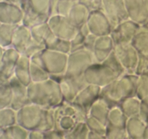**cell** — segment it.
Segmentation results:
<instances>
[{"mask_svg": "<svg viewBox=\"0 0 148 139\" xmlns=\"http://www.w3.org/2000/svg\"><path fill=\"white\" fill-rule=\"evenodd\" d=\"M43 134H44V139H66L64 134L55 129L44 132Z\"/></svg>", "mask_w": 148, "mask_h": 139, "instance_id": "f907efd6", "label": "cell"}, {"mask_svg": "<svg viewBox=\"0 0 148 139\" xmlns=\"http://www.w3.org/2000/svg\"><path fill=\"white\" fill-rule=\"evenodd\" d=\"M33 40L30 29L22 24L19 25L14 30L12 48L23 55Z\"/></svg>", "mask_w": 148, "mask_h": 139, "instance_id": "d6986e66", "label": "cell"}, {"mask_svg": "<svg viewBox=\"0 0 148 139\" xmlns=\"http://www.w3.org/2000/svg\"><path fill=\"white\" fill-rule=\"evenodd\" d=\"M143 139H148V125L147 126V128H146L145 133L144 135V138Z\"/></svg>", "mask_w": 148, "mask_h": 139, "instance_id": "6f0895ef", "label": "cell"}, {"mask_svg": "<svg viewBox=\"0 0 148 139\" xmlns=\"http://www.w3.org/2000/svg\"><path fill=\"white\" fill-rule=\"evenodd\" d=\"M3 83H4V82H1V80H0V85H1V84H3Z\"/></svg>", "mask_w": 148, "mask_h": 139, "instance_id": "94428289", "label": "cell"}, {"mask_svg": "<svg viewBox=\"0 0 148 139\" xmlns=\"http://www.w3.org/2000/svg\"><path fill=\"white\" fill-rule=\"evenodd\" d=\"M128 139H129V138H128Z\"/></svg>", "mask_w": 148, "mask_h": 139, "instance_id": "be15d7a7", "label": "cell"}, {"mask_svg": "<svg viewBox=\"0 0 148 139\" xmlns=\"http://www.w3.org/2000/svg\"><path fill=\"white\" fill-rule=\"evenodd\" d=\"M141 27L142 25L130 19H127L116 25L113 28L110 36L112 38L115 46L131 43L134 36Z\"/></svg>", "mask_w": 148, "mask_h": 139, "instance_id": "ba28073f", "label": "cell"}, {"mask_svg": "<svg viewBox=\"0 0 148 139\" xmlns=\"http://www.w3.org/2000/svg\"><path fill=\"white\" fill-rule=\"evenodd\" d=\"M105 136L106 139H128L126 128L106 125Z\"/></svg>", "mask_w": 148, "mask_h": 139, "instance_id": "ab89813d", "label": "cell"}, {"mask_svg": "<svg viewBox=\"0 0 148 139\" xmlns=\"http://www.w3.org/2000/svg\"><path fill=\"white\" fill-rule=\"evenodd\" d=\"M50 78L59 83L64 102L70 103L78 93L88 85L83 75L79 76H68L63 74L51 76Z\"/></svg>", "mask_w": 148, "mask_h": 139, "instance_id": "8992f818", "label": "cell"}, {"mask_svg": "<svg viewBox=\"0 0 148 139\" xmlns=\"http://www.w3.org/2000/svg\"><path fill=\"white\" fill-rule=\"evenodd\" d=\"M142 27H144V28H145V29H147V30H148V20L145 22L144 23V24L143 25H142Z\"/></svg>", "mask_w": 148, "mask_h": 139, "instance_id": "680465c9", "label": "cell"}, {"mask_svg": "<svg viewBox=\"0 0 148 139\" xmlns=\"http://www.w3.org/2000/svg\"><path fill=\"white\" fill-rule=\"evenodd\" d=\"M128 118L123 113L119 107H115L110 110L106 125L119 128H126Z\"/></svg>", "mask_w": 148, "mask_h": 139, "instance_id": "f546056e", "label": "cell"}, {"mask_svg": "<svg viewBox=\"0 0 148 139\" xmlns=\"http://www.w3.org/2000/svg\"><path fill=\"white\" fill-rule=\"evenodd\" d=\"M101 87L92 84H88L75 97L71 103L88 115L92 105L101 97Z\"/></svg>", "mask_w": 148, "mask_h": 139, "instance_id": "8fae6325", "label": "cell"}, {"mask_svg": "<svg viewBox=\"0 0 148 139\" xmlns=\"http://www.w3.org/2000/svg\"><path fill=\"white\" fill-rule=\"evenodd\" d=\"M102 10L114 27L129 19L124 0H102Z\"/></svg>", "mask_w": 148, "mask_h": 139, "instance_id": "5bb4252c", "label": "cell"}, {"mask_svg": "<svg viewBox=\"0 0 148 139\" xmlns=\"http://www.w3.org/2000/svg\"><path fill=\"white\" fill-rule=\"evenodd\" d=\"M20 4H21V7L24 10L26 7V4H27V0H20Z\"/></svg>", "mask_w": 148, "mask_h": 139, "instance_id": "11a10c76", "label": "cell"}, {"mask_svg": "<svg viewBox=\"0 0 148 139\" xmlns=\"http://www.w3.org/2000/svg\"><path fill=\"white\" fill-rule=\"evenodd\" d=\"M30 102L44 109H55L63 102V97L58 82L52 79L42 82H32L27 86Z\"/></svg>", "mask_w": 148, "mask_h": 139, "instance_id": "7a4b0ae2", "label": "cell"}, {"mask_svg": "<svg viewBox=\"0 0 148 139\" xmlns=\"http://www.w3.org/2000/svg\"><path fill=\"white\" fill-rule=\"evenodd\" d=\"M138 75L125 73L101 88V97L109 108L118 107L124 99L136 97Z\"/></svg>", "mask_w": 148, "mask_h": 139, "instance_id": "6da1fadb", "label": "cell"}, {"mask_svg": "<svg viewBox=\"0 0 148 139\" xmlns=\"http://www.w3.org/2000/svg\"><path fill=\"white\" fill-rule=\"evenodd\" d=\"M17 25L1 24L0 26V45L4 48L12 47L13 35Z\"/></svg>", "mask_w": 148, "mask_h": 139, "instance_id": "4dcf8cb0", "label": "cell"}, {"mask_svg": "<svg viewBox=\"0 0 148 139\" xmlns=\"http://www.w3.org/2000/svg\"><path fill=\"white\" fill-rule=\"evenodd\" d=\"M147 125L139 117L128 118L126 125V131L129 139H143Z\"/></svg>", "mask_w": 148, "mask_h": 139, "instance_id": "44dd1931", "label": "cell"}, {"mask_svg": "<svg viewBox=\"0 0 148 139\" xmlns=\"http://www.w3.org/2000/svg\"><path fill=\"white\" fill-rule=\"evenodd\" d=\"M9 83L12 92V100L10 108L17 111L31 103L27 95V86L22 84L14 76L9 81Z\"/></svg>", "mask_w": 148, "mask_h": 139, "instance_id": "e0dca14e", "label": "cell"}, {"mask_svg": "<svg viewBox=\"0 0 148 139\" xmlns=\"http://www.w3.org/2000/svg\"><path fill=\"white\" fill-rule=\"evenodd\" d=\"M148 64V56L139 53V59L137 62L134 74L138 76L143 74L145 72Z\"/></svg>", "mask_w": 148, "mask_h": 139, "instance_id": "7dc6e473", "label": "cell"}, {"mask_svg": "<svg viewBox=\"0 0 148 139\" xmlns=\"http://www.w3.org/2000/svg\"><path fill=\"white\" fill-rule=\"evenodd\" d=\"M12 100V92L9 82L0 85V110L10 108Z\"/></svg>", "mask_w": 148, "mask_h": 139, "instance_id": "74e56055", "label": "cell"}, {"mask_svg": "<svg viewBox=\"0 0 148 139\" xmlns=\"http://www.w3.org/2000/svg\"><path fill=\"white\" fill-rule=\"evenodd\" d=\"M24 10L21 7L10 4L4 0L0 1V22L19 25L22 24Z\"/></svg>", "mask_w": 148, "mask_h": 139, "instance_id": "9a60e30c", "label": "cell"}, {"mask_svg": "<svg viewBox=\"0 0 148 139\" xmlns=\"http://www.w3.org/2000/svg\"><path fill=\"white\" fill-rule=\"evenodd\" d=\"M141 99L137 97H131L120 102L119 108L128 118L137 116L140 113Z\"/></svg>", "mask_w": 148, "mask_h": 139, "instance_id": "4316f807", "label": "cell"}, {"mask_svg": "<svg viewBox=\"0 0 148 139\" xmlns=\"http://www.w3.org/2000/svg\"><path fill=\"white\" fill-rule=\"evenodd\" d=\"M88 84L103 87L118 78L117 75L103 63L94 62L83 74Z\"/></svg>", "mask_w": 148, "mask_h": 139, "instance_id": "5b68a950", "label": "cell"}, {"mask_svg": "<svg viewBox=\"0 0 148 139\" xmlns=\"http://www.w3.org/2000/svg\"><path fill=\"white\" fill-rule=\"evenodd\" d=\"M0 139H12L8 128L0 129Z\"/></svg>", "mask_w": 148, "mask_h": 139, "instance_id": "f5cc1de1", "label": "cell"}, {"mask_svg": "<svg viewBox=\"0 0 148 139\" xmlns=\"http://www.w3.org/2000/svg\"><path fill=\"white\" fill-rule=\"evenodd\" d=\"M48 24L53 34L59 38L71 40L78 32L77 27L72 25L66 16H50Z\"/></svg>", "mask_w": 148, "mask_h": 139, "instance_id": "30bf717a", "label": "cell"}, {"mask_svg": "<svg viewBox=\"0 0 148 139\" xmlns=\"http://www.w3.org/2000/svg\"><path fill=\"white\" fill-rule=\"evenodd\" d=\"M30 32L33 38L38 43L44 45L45 48L56 37L48 22L33 27L30 29Z\"/></svg>", "mask_w": 148, "mask_h": 139, "instance_id": "603a6c76", "label": "cell"}, {"mask_svg": "<svg viewBox=\"0 0 148 139\" xmlns=\"http://www.w3.org/2000/svg\"><path fill=\"white\" fill-rule=\"evenodd\" d=\"M131 43L139 53L148 56V30L142 27Z\"/></svg>", "mask_w": 148, "mask_h": 139, "instance_id": "f1b7e54d", "label": "cell"}, {"mask_svg": "<svg viewBox=\"0 0 148 139\" xmlns=\"http://www.w3.org/2000/svg\"><path fill=\"white\" fill-rule=\"evenodd\" d=\"M12 139H28L30 131L17 123L8 128Z\"/></svg>", "mask_w": 148, "mask_h": 139, "instance_id": "7bdbcfd3", "label": "cell"}, {"mask_svg": "<svg viewBox=\"0 0 148 139\" xmlns=\"http://www.w3.org/2000/svg\"><path fill=\"white\" fill-rule=\"evenodd\" d=\"M21 54L13 48H6L0 59V80L3 82L9 81L14 76L16 65Z\"/></svg>", "mask_w": 148, "mask_h": 139, "instance_id": "4fadbf2b", "label": "cell"}, {"mask_svg": "<svg viewBox=\"0 0 148 139\" xmlns=\"http://www.w3.org/2000/svg\"><path fill=\"white\" fill-rule=\"evenodd\" d=\"M110 110L111 108L107 105L106 102L100 97L90 108L88 116L98 120V121L106 125Z\"/></svg>", "mask_w": 148, "mask_h": 139, "instance_id": "d4e9b609", "label": "cell"}, {"mask_svg": "<svg viewBox=\"0 0 148 139\" xmlns=\"http://www.w3.org/2000/svg\"><path fill=\"white\" fill-rule=\"evenodd\" d=\"M97 37H98L97 36L91 34V33L89 35L87 36L85 40V43H84V48L88 50H90V51L92 53Z\"/></svg>", "mask_w": 148, "mask_h": 139, "instance_id": "681fc988", "label": "cell"}, {"mask_svg": "<svg viewBox=\"0 0 148 139\" xmlns=\"http://www.w3.org/2000/svg\"><path fill=\"white\" fill-rule=\"evenodd\" d=\"M76 124L77 121L73 116L64 113L57 108H55V130L65 134L72 130Z\"/></svg>", "mask_w": 148, "mask_h": 139, "instance_id": "cb8c5ba5", "label": "cell"}, {"mask_svg": "<svg viewBox=\"0 0 148 139\" xmlns=\"http://www.w3.org/2000/svg\"><path fill=\"white\" fill-rule=\"evenodd\" d=\"M55 128V109H44L43 108V118L41 124L38 131L47 132Z\"/></svg>", "mask_w": 148, "mask_h": 139, "instance_id": "836d02e7", "label": "cell"}, {"mask_svg": "<svg viewBox=\"0 0 148 139\" xmlns=\"http://www.w3.org/2000/svg\"><path fill=\"white\" fill-rule=\"evenodd\" d=\"M30 77H31L32 82L38 83V82H42L49 79L50 75L40 66L31 63H30Z\"/></svg>", "mask_w": 148, "mask_h": 139, "instance_id": "f35d334b", "label": "cell"}, {"mask_svg": "<svg viewBox=\"0 0 148 139\" xmlns=\"http://www.w3.org/2000/svg\"><path fill=\"white\" fill-rule=\"evenodd\" d=\"M104 64L106 65L108 67H109L117 75L118 77L122 76L123 74H124L126 72L125 69L124 68V66L121 64V61H119V59H118V57L116 55L115 52L114 51L111 53V54L108 56V57L103 62Z\"/></svg>", "mask_w": 148, "mask_h": 139, "instance_id": "8d00e7d4", "label": "cell"}, {"mask_svg": "<svg viewBox=\"0 0 148 139\" xmlns=\"http://www.w3.org/2000/svg\"><path fill=\"white\" fill-rule=\"evenodd\" d=\"M77 1L87 7L90 11L102 10L103 8L102 0H77Z\"/></svg>", "mask_w": 148, "mask_h": 139, "instance_id": "bcb514c9", "label": "cell"}, {"mask_svg": "<svg viewBox=\"0 0 148 139\" xmlns=\"http://www.w3.org/2000/svg\"><path fill=\"white\" fill-rule=\"evenodd\" d=\"M144 74H148V64H147V69H146L145 72Z\"/></svg>", "mask_w": 148, "mask_h": 139, "instance_id": "91938a15", "label": "cell"}, {"mask_svg": "<svg viewBox=\"0 0 148 139\" xmlns=\"http://www.w3.org/2000/svg\"><path fill=\"white\" fill-rule=\"evenodd\" d=\"M43 108L30 103L17 111V123L29 131H38L43 118Z\"/></svg>", "mask_w": 148, "mask_h": 139, "instance_id": "52a82bcc", "label": "cell"}, {"mask_svg": "<svg viewBox=\"0 0 148 139\" xmlns=\"http://www.w3.org/2000/svg\"><path fill=\"white\" fill-rule=\"evenodd\" d=\"M30 59L31 63L44 69L50 76L63 75L66 73L68 54L45 48L36 53Z\"/></svg>", "mask_w": 148, "mask_h": 139, "instance_id": "3957f363", "label": "cell"}, {"mask_svg": "<svg viewBox=\"0 0 148 139\" xmlns=\"http://www.w3.org/2000/svg\"><path fill=\"white\" fill-rule=\"evenodd\" d=\"M87 25L91 34L97 37L110 35L114 27L102 10L90 12Z\"/></svg>", "mask_w": 148, "mask_h": 139, "instance_id": "9c48e42d", "label": "cell"}, {"mask_svg": "<svg viewBox=\"0 0 148 139\" xmlns=\"http://www.w3.org/2000/svg\"><path fill=\"white\" fill-rule=\"evenodd\" d=\"M114 52L125 69L126 72L134 74L139 59V53L132 43L116 45Z\"/></svg>", "mask_w": 148, "mask_h": 139, "instance_id": "7c38bea8", "label": "cell"}, {"mask_svg": "<svg viewBox=\"0 0 148 139\" xmlns=\"http://www.w3.org/2000/svg\"><path fill=\"white\" fill-rule=\"evenodd\" d=\"M129 19L143 25L148 20V0H124Z\"/></svg>", "mask_w": 148, "mask_h": 139, "instance_id": "2e32d148", "label": "cell"}, {"mask_svg": "<svg viewBox=\"0 0 148 139\" xmlns=\"http://www.w3.org/2000/svg\"><path fill=\"white\" fill-rule=\"evenodd\" d=\"M88 139H106V136L104 135H101V134H95V133L90 131L89 134H88Z\"/></svg>", "mask_w": 148, "mask_h": 139, "instance_id": "db71d44e", "label": "cell"}, {"mask_svg": "<svg viewBox=\"0 0 148 139\" xmlns=\"http://www.w3.org/2000/svg\"><path fill=\"white\" fill-rule=\"evenodd\" d=\"M51 0H27L25 8L39 14H49Z\"/></svg>", "mask_w": 148, "mask_h": 139, "instance_id": "d590c367", "label": "cell"}, {"mask_svg": "<svg viewBox=\"0 0 148 139\" xmlns=\"http://www.w3.org/2000/svg\"><path fill=\"white\" fill-rule=\"evenodd\" d=\"M115 44L110 35L98 37L95 41L92 54L95 62L102 63L114 50Z\"/></svg>", "mask_w": 148, "mask_h": 139, "instance_id": "ac0fdd59", "label": "cell"}, {"mask_svg": "<svg viewBox=\"0 0 148 139\" xmlns=\"http://www.w3.org/2000/svg\"><path fill=\"white\" fill-rule=\"evenodd\" d=\"M90 12L85 6L75 1L68 14L67 18L72 25L79 28L87 23Z\"/></svg>", "mask_w": 148, "mask_h": 139, "instance_id": "7402d4cb", "label": "cell"}, {"mask_svg": "<svg viewBox=\"0 0 148 139\" xmlns=\"http://www.w3.org/2000/svg\"><path fill=\"white\" fill-rule=\"evenodd\" d=\"M85 123H86V125L90 131L105 136L106 125L103 124L102 123L98 121V120L95 119L92 117L88 116Z\"/></svg>", "mask_w": 148, "mask_h": 139, "instance_id": "b9f144b4", "label": "cell"}, {"mask_svg": "<svg viewBox=\"0 0 148 139\" xmlns=\"http://www.w3.org/2000/svg\"><path fill=\"white\" fill-rule=\"evenodd\" d=\"M30 59L25 55H21L16 65L14 76L25 86L32 83L30 77Z\"/></svg>", "mask_w": 148, "mask_h": 139, "instance_id": "ffe728a7", "label": "cell"}, {"mask_svg": "<svg viewBox=\"0 0 148 139\" xmlns=\"http://www.w3.org/2000/svg\"><path fill=\"white\" fill-rule=\"evenodd\" d=\"M28 139H44V134L43 132L40 131H31L29 134Z\"/></svg>", "mask_w": 148, "mask_h": 139, "instance_id": "816d5d0a", "label": "cell"}, {"mask_svg": "<svg viewBox=\"0 0 148 139\" xmlns=\"http://www.w3.org/2000/svg\"><path fill=\"white\" fill-rule=\"evenodd\" d=\"M1 22H0V26H1Z\"/></svg>", "mask_w": 148, "mask_h": 139, "instance_id": "6125c7cd", "label": "cell"}, {"mask_svg": "<svg viewBox=\"0 0 148 139\" xmlns=\"http://www.w3.org/2000/svg\"><path fill=\"white\" fill-rule=\"evenodd\" d=\"M45 48H45L44 45L42 44V43H38V42H37L36 40H35L34 39H33V40H32L31 43H30V44L28 46V47L26 48L24 54L23 55H25V56H26L27 57H28L29 59H30V58L33 56H34L36 53L41 51V50H43V49Z\"/></svg>", "mask_w": 148, "mask_h": 139, "instance_id": "ee69618b", "label": "cell"}, {"mask_svg": "<svg viewBox=\"0 0 148 139\" xmlns=\"http://www.w3.org/2000/svg\"><path fill=\"white\" fill-rule=\"evenodd\" d=\"M95 62L93 54L85 48L71 51L68 54L67 67L65 75L68 76H82L86 69Z\"/></svg>", "mask_w": 148, "mask_h": 139, "instance_id": "277c9868", "label": "cell"}, {"mask_svg": "<svg viewBox=\"0 0 148 139\" xmlns=\"http://www.w3.org/2000/svg\"><path fill=\"white\" fill-rule=\"evenodd\" d=\"M90 131L85 122L77 123L75 126L64 134L66 139H88Z\"/></svg>", "mask_w": 148, "mask_h": 139, "instance_id": "d6a6232c", "label": "cell"}, {"mask_svg": "<svg viewBox=\"0 0 148 139\" xmlns=\"http://www.w3.org/2000/svg\"><path fill=\"white\" fill-rule=\"evenodd\" d=\"M46 48L65 54H69L72 50L70 40L59 38L57 37L49 44L46 46Z\"/></svg>", "mask_w": 148, "mask_h": 139, "instance_id": "e575fe53", "label": "cell"}, {"mask_svg": "<svg viewBox=\"0 0 148 139\" xmlns=\"http://www.w3.org/2000/svg\"><path fill=\"white\" fill-rule=\"evenodd\" d=\"M4 50H5V48H4L2 47V46L0 45V59H1V57L2 56L3 53H4Z\"/></svg>", "mask_w": 148, "mask_h": 139, "instance_id": "9f6ffc18", "label": "cell"}, {"mask_svg": "<svg viewBox=\"0 0 148 139\" xmlns=\"http://www.w3.org/2000/svg\"><path fill=\"white\" fill-rule=\"evenodd\" d=\"M139 117L148 125V96L141 99Z\"/></svg>", "mask_w": 148, "mask_h": 139, "instance_id": "c3c4849f", "label": "cell"}, {"mask_svg": "<svg viewBox=\"0 0 148 139\" xmlns=\"http://www.w3.org/2000/svg\"><path fill=\"white\" fill-rule=\"evenodd\" d=\"M75 1L77 0H51L49 16L62 15L67 17Z\"/></svg>", "mask_w": 148, "mask_h": 139, "instance_id": "83f0119b", "label": "cell"}, {"mask_svg": "<svg viewBox=\"0 0 148 139\" xmlns=\"http://www.w3.org/2000/svg\"><path fill=\"white\" fill-rule=\"evenodd\" d=\"M17 123V111L11 108L0 110V129Z\"/></svg>", "mask_w": 148, "mask_h": 139, "instance_id": "1f68e13d", "label": "cell"}, {"mask_svg": "<svg viewBox=\"0 0 148 139\" xmlns=\"http://www.w3.org/2000/svg\"><path fill=\"white\" fill-rule=\"evenodd\" d=\"M86 37L87 36H85V35L82 34L80 31L78 30L77 33L75 35V37L70 40L71 47H72V50L71 51L84 48V43H85Z\"/></svg>", "mask_w": 148, "mask_h": 139, "instance_id": "f6af8a7d", "label": "cell"}, {"mask_svg": "<svg viewBox=\"0 0 148 139\" xmlns=\"http://www.w3.org/2000/svg\"><path fill=\"white\" fill-rule=\"evenodd\" d=\"M148 96V74H143L139 76L136 97L140 99Z\"/></svg>", "mask_w": 148, "mask_h": 139, "instance_id": "60d3db41", "label": "cell"}, {"mask_svg": "<svg viewBox=\"0 0 148 139\" xmlns=\"http://www.w3.org/2000/svg\"><path fill=\"white\" fill-rule=\"evenodd\" d=\"M49 17V14H39L32 11L30 9L25 8L24 10V16H23L22 25L31 29L36 26L40 25L43 23L48 22Z\"/></svg>", "mask_w": 148, "mask_h": 139, "instance_id": "484cf974", "label": "cell"}]
</instances>
